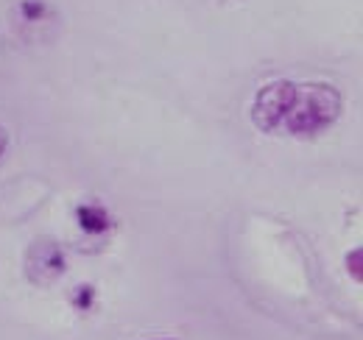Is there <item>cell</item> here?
Returning <instances> with one entry per match:
<instances>
[{
    "mask_svg": "<svg viewBox=\"0 0 363 340\" xmlns=\"http://www.w3.org/2000/svg\"><path fill=\"white\" fill-rule=\"evenodd\" d=\"M70 301H73V307L76 310H92V304H95V290H92V285H79L76 290H73V296H70Z\"/></svg>",
    "mask_w": 363,
    "mask_h": 340,
    "instance_id": "8992f818",
    "label": "cell"
},
{
    "mask_svg": "<svg viewBox=\"0 0 363 340\" xmlns=\"http://www.w3.org/2000/svg\"><path fill=\"white\" fill-rule=\"evenodd\" d=\"M17 14L23 23H45L48 17H53V8L45 0H20Z\"/></svg>",
    "mask_w": 363,
    "mask_h": 340,
    "instance_id": "5b68a950",
    "label": "cell"
},
{
    "mask_svg": "<svg viewBox=\"0 0 363 340\" xmlns=\"http://www.w3.org/2000/svg\"><path fill=\"white\" fill-rule=\"evenodd\" d=\"M294 98H296V84L294 81L279 79V81L260 86V92L255 95V103H252V123L266 134L282 131L285 118L294 106Z\"/></svg>",
    "mask_w": 363,
    "mask_h": 340,
    "instance_id": "7a4b0ae2",
    "label": "cell"
},
{
    "mask_svg": "<svg viewBox=\"0 0 363 340\" xmlns=\"http://www.w3.org/2000/svg\"><path fill=\"white\" fill-rule=\"evenodd\" d=\"M76 220L87 234H106L112 229V217L101 204H82L76 210Z\"/></svg>",
    "mask_w": 363,
    "mask_h": 340,
    "instance_id": "277c9868",
    "label": "cell"
},
{
    "mask_svg": "<svg viewBox=\"0 0 363 340\" xmlns=\"http://www.w3.org/2000/svg\"><path fill=\"white\" fill-rule=\"evenodd\" d=\"M157 340H168V338H157Z\"/></svg>",
    "mask_w": 363,
    "mask_h": 340,
    "instance_id": "ba28073f",
    "label": "cell"
},
{
    "mask_svg": "<svg viewBox=\"0 0 363 340\" xmlns=\"http://www.w3.org/2000/svg\"><path fill=\"white\" fill-rule=\"evenodd\" d=\"M6 148H9V131L0 126V157L6 154Z\"/></svg>",
    "mask_w": 363,
    "mask_h": 340,
    "instance_id": "52a82bcc",
    "label": "cell"
},
{
    "mask_svg": "<svg viewBox=\"0 0 363 340\" xmlns=\"http://www.w3.org/2000/svg\"><path fill=\"white\" fill-rule=\"evenodd\" d=\"M67 271V254L53 237H40L26 251V276L31 285L48 288L59 282Z\"/></svg>",
    "mask_w": 363,
    "mask_h": 340,
    "instance_id": "3957f363",
    "label": "cell"
},
{
    "mask_svg": "<svg viewBox=\"0 0 363 340\" xmlns=\"http://www.w3.org/2000/svg\"><path fill=\"white\" fill-rule=\"evenodd\" d=\"M341 115V92L333 84H296L285 131L294 137H318Z\"/></svg>",
    "mask_w": 363,
    "mask_h": 340,
    "instance_id": "6da1fadb",
    "label": "cell"
}]
</instances>
